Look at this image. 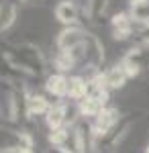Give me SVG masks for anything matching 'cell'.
Instances as JSON below:
<instances>
[{"label": "cell", "instance_id": "cell-8", "mask_svg": "<svg viewBox=\"0 0 149 153\" xmlns=\"http://www.w3.org/2000/svg\"><path fill=\"white\" fill-rule=\"evenodd\" d=\"M88 94H90V84H88V80L84 76H69V80H68V98L69 100H74L78 104Z\"/></svg>", "mask_w": 149, "mask_h": 153}, {"label": "cell", "instance_id": "cell-3", "mask_svg": "<svg viewBox=\"0 0 149 153\" xmlns=\"http://www.w3.org/2000/svg\"><path fill=\"white\" fill-rule=\"evenodd\" d=\"M131 127H133V120H131V118H121V123L100 141L98 149H100V151H112V149H116V147L127 139Z\"/></svg>", "mask_w": 149, "mask_h": 153}, {"label": "cell", "instance_id": "cell-11", "mask_svg": "<svg viewBox=\"0 0 149 153\" xmlns=\"http://www.w3.org/2000/svg\"><path fill=\"white\" fill-rule=\"evenodd\" d=\"M76 106H78V110H80L82 118H96L104 108H106L98 98H94V96H90V94L86 96L84 100H80Z\"/></svg>", "mask_w": 149, "mask_h": 153}, {"label": "cell", "instance_id": "cell-20", "mask_svg": "<svg viewBox=\"0 0 149 153\" xmlns=\"http://www.w3.org/2000/svg\"><path fill=\"white\" fill-rule=\"evenodd\" d=\"M47 153H57V151H55V149H51V151H47Z\"/></svg>", "mask_w": 149, "mask_h": 153}, {"label": "cell", "instance_id": "cell-21", "mask_svg": "<svg viewBox=\"0 0 149 153\" xmlns=\"http://www.w3.org/2000/svg\"><path fill=\"white\" fill-rule=\"evenodd\" d=\"M145 153H149V145H147V149H145Z\"/></svg>", "mask_w": 149, "mask_h": 153}, {"label": "cell", "instance_id": "cell-18", "mask_svg": "<svg viewBox=\"0 0 149 153\" xmlns=\"http://www.w3.org/2000/svg\"><path fill=\"white\" fill-rule=\"evenodd\" d=\"M2 153H16V151H14V147H8V145H6V147L2 149Z\"/></svg>", "mask_w": 149, "mask_h": 153}, {"label": "cell", "instance_id": "cell-17", "mask_svg": "<svg viewBox=\"0 0 149 153\" xmlns=\"http://www.w3.org/2000/svg\"><path fill=\"white\" fill-rule=\"evenodd\" d=\"M135 35H137L141 47H149V23L139 25L137 29H135Z\"/></svg>", "mask_w": 149, "mask_h": 153}, {"label": "cell", "instance_id": "cell-2", "mask_svg": "<svg viewBox=\"0 0 149 153\" xmlns=\"http://www.w3.org/2000/svg\"><path fill=\"white\" fill-rule=\"evenodd\" d=\"M86 35H88V31H84L82 27H66L55 39L57 51H72V49L80 47L86 41Z\"/></svg>", "mask_w": 149, "mask_h": 153}, {"label": "cell", "instance_id": "cell-6", "mask_svg": "<svg viewBox=\"0 0 149 153\" xmlns=\"http://www.w3.org/2000/svg\"><path fill=\"white\" fill-rule=\"evenodd\" d=\"M21 100L25 102V96L19 88H10L6 92V110H2V114H6V120L12 125L21 120Z\"/></svg>", "mask_w": 149, "mask_h": 153}, {"label": "cell", "instance_id": "cell-15", "mask_svg": "<svg viewBox=\"0 0 149 153\" xmlns=\"http://www.w3.org/2000/svg\"><path fill=\"white\" fill-rule=\"evenodd\" d=\"M6 133L12 139V145H8V147H25V149L35 147V139L31 133H27V131H6Z\"/></svg>", "mask_w": 149, "mask_h": 153}, {"label": "cell", "instance_id": "cell-7", "mask_svg": "<svg viewBox=\"0 0 149 153\" xmlns=\"http://www.w3.org/2000/svg\"><path fill=\"white\" fill-rule=\"evenodd\" d=\"M68 76H63V74H51V76H47L45 80V92L49 96H53V98H68Z\"/></svg>", "mask_w": 149, "mask_h": 153}, {"label": "cell", "instance_id": "cell-5", "mask_svg": "<svg viewBox=\"0 0 149 153\" xmlns=\"http://www.w3.org/2000/svg\"><path fill=\"white\" fill-rule=\"evenodd\" d=\"M55 19L66 27H80V8L74 0H59L55 6Z\"/></svg>", "mask_w": 149, "mask_h": 153}, {"label": "cell", "instance_id": "cell-16", "mask_svg": "<svg viewBox=\"0 0 149 153\" xmlns=\"http://www.w3.org/2000/svg\"><path fill=\"white\" fill-rule=\"evenodd\" d=\"M118 65L125 70V74L129 76V78H135V76H139V74H141V68H143L141 63H137V61H131V59H125V57L121 59V63H118Z\"/></svg>", "mask_w": 149, "mask_h": 153}, {"label": "cell", "instance_id": "cell-13", "mask_svg": "<svg viewBox=\"0 0 149 153\" xmlns=\"http://www.w3.org/2000/svg\"><path fill=\"white\" fill-rule=\"evenodd\" d=\"M53 65H55L57 74H63V76L69 74V71H74L76 68H80L76 57L72 55V51H57V55L53 59Z\"/></svg>", "mask_w": 149, "mask_h": 153}, {"label": "cell", "instance_id": "cell-4", "mask_svg": "<svg viewBox=\"0 0 149 153\" xmlns=\"http://www.w3.org/2000/svg\"><path fill=\"white\" fill-rule=\"evenodd\" d=\"M112 27V39L115 41H127L131 35H135V23L131 12H116L110 19Z\"/></svg>", "mask_w": 149, "mask_h": 153}, {"label": "cell", "instance_id": "cell-12", "mask_svg": "<svg viewBox=\"0 0 149 153\" xmlns=\"http://www.w3.org/2000/svg\"><path fill=\"white\" fill-rule=\"evenodd\" d=\"M104 76H106V86H108V90H121L127 84V80H129V76L125 74V70H123L118 63L112 65L110 70H106Z\"/></svg>", "mask_w": 149, "mask_h": 153}, {"label": "cell", "instance_id": "cell-1", "mask_svg": "<svg viewBox=\"0 0 149 153\" xmlns=\"http://www.w3.org/2000/svg\"><path fill=\"white\" fill-rule=\"evenodd\" d=\"M19 90L25 96V117L27 118H35V117H47V112L51 110V102L47 100V96L43 94H35L29 90V86L21 84Z\"/></svg>", "mask_w": 149, "mask_h": 153}, {"label": "cell", "instance_id": "cell-14", "mask_svg": "<svg viewBox=\"0 0 149 153\" xmlns=\"http://www.w3.org/2000/svg\"><path fill=\"white\" fill-rule=\"evenodd\" d=\"M16 4L14 2H2V12H0V19H2V25H0V31L2 33H6V31H10L12 25L16 23Z\"/></svg>", "mask_w": 149, "mask_h": 153}, {"label": "cell", "instance_id": "cell-19", "mask_svg": "<svg viewBox=\"0 0 149 153\" xmlns=\"http://www.w3.org/2000/svg\"><path fill=\"white\" fill-rule=\"evenodd\" d=\"M21 2H27V4H35V2H39V0H21Z\"/></svg>", "mask_w": 149, "mask_h": 153}, {"label": "cell", "instance_id": "cell-9", "mask_svg": "<svg viewBox=\"0 0 149 153\" xmlns=\"http://www.w3.org/2000/svg\"><path fill=\"white\" fill-rule=\"evenodd\" d=\"M108 2H110V0H86L84 6H82L84 19L90 21V23H98L104 16L106 8H108Z\"/></svg>", "mask_w": 149, "mask_h": 153}, {"label": "cell", "instance_id": "cell-10", "mask_svg": "<svg viewBox=\"0 0 149 153\" xmlns=\"http://www.w3.org/2000/svg\"><path fill=\"white\" fill-rule=\"evenodd\" d=\"M66 118H68V104L57 102V104L51 106V110L47 112L45 123H47V127H49V131H55V129L66 127Z\"/></svg>", "mask_w": 149, "mask_h": 153}]
</instances>
